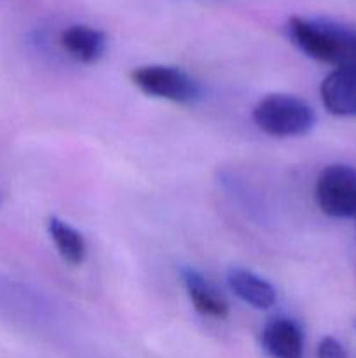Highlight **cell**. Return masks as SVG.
<instances>
[{
	"mask_svg": "<svg viewBox=\"0 0 356 358\" xmlns=\"http://www.w3.org/2000/svg\"><path fill=\"white\" fill-rule=\"evenodd\" d=\"M293 44L318 62L341 66L356 63V28L323 17L293 16L288 21Z\"/></svg>",
	"mask_w": 356,
	"mask_h": 358,
	"instance_id": "obj_1",
	"label": "cell"
},
{
	"mask_svg": "<svg viewBox=\"0 0 356 358\" xmlns=\"http://www.w3.org/2000/svg\"><path fill=\"white\" fill-rule=\"evenodd\" d=\"M253 121L274 138L306 135L314 126V110L293 94L274 93L262 98L253 108Z\"/></svg>",
	"mask_w": 356,
	"mask_h": 358,
	"instance_id": "obj_2",
	"label": "cell"
},
{
	"mask_svg": "<svg viewBox=\"0 0 356 358\" xmlns=\"http://www.w3.org/2000/svg\"><path fill=\"white\" fill-rule=\"evenodd\" d=\"M316 203L334 219L356 217V168L330 164L320 173L314 187Z\"/></svg>",
	"mask_w": 356,
	"mask_h": 358,
	"instance_id": "obj_3",
	"label": "cell"
},
{
	"mask_svg": "<svg viewBox=\"0 0 356 358\" xmlns=\"http://www.w3.org/2000/svg\"><path fill=\"white\" fill-rule=\"evenodd\" d=\"M133 84L149 96L177 103H191L199 96V86L187 72L177 66L147 65L133 70Z\"/></svg>",
	"mask_w": 356,
	"mask_h": 358,
	"instance_id": "obj_4",
	"label": "cell"
},
{
	"mask_svg": "<svg viewBox=\"0 0 356 358\" xmlns=\"http://www.w3.org/2000/svg\"><path fill=\"white\" fill-rule=\"evenodd\" d=\"M321 101L339 117L356 115V63L335 66L321 83Z\"/></svg>",
	"mask_w": 356,
	"mask_h": 358,
	"instance_id": "obj_5",
	"label": "cell"
},
{
	"mask_svg": "<svg viewBox=\"0 0 356 358\" xmlns=\"http://www.w3.org/2000/svg\"><path fill=\"white\" fill-rule=\"evenodd\" d=\"M262 346L271 358H302L304 332L292 318H271L262 331Z\"/></svg>",
	"mask_w": 356,
	"mask_h": 358,
	"instance_id": "obj_6",
	"label": "cell"
},
{
	"mask_svg": "<svg viewBox=\"0 0 356 358\" xmlns=\"http://www.w3.org/2000/svg\"><path fill=\"white\" fill-rule=\"evenodd\" d=\"M180 275L195 311L213 318H225L229 315V303L223 294H220L201 273L192 268H184Z\"/></svg>",
	"mask_w": 356,
	"mask_h": 358,
	"instance_id": "obj_7",
	"label": "cell"
},
{
	"mask_svg": "<svg viewBox=\"0 0 356 358\" xmlns=\"http://www.w3.org/2000/svg\"><path fill=\"white\" fill-rule=\"evenodd\" d=\"M61 48L80 63H94L103 56L107 37L101 30L87 24H72L59 35Z\"/></svg>",
	"mask_w": 356,
	"mask_h": 358,
	"instance_id": "obj_8",
	"label": "cell"
},
{
	"mask_svg": "<svg viewBox=\"0 0 356 358\" xmlns=\"http://www.w3.org/2000/svg\"><path fill=\"white\" fill-rule=\"evenodd\" d=\"M227 283L241 301L257 310H267L276 303L274 287L250 269L230 268L227 273Z\"/></svg>",
	"mask_w": 356,
	"mask_h": 358,
	"instance_id": "obj_9",
	"label": "cell"
},
{
	"mask_svg": "<svg viewBox=\"0 0 356 358\" xmlns=\"http://www.w3.org/2000/svg\"><path fill=\"white\" fill-rule=\"evenodd\" d=\"M47 231L51 240L54 241L59 255L70 264L77 266L82 264L86 259V241L82 234L77 229H73L70 224L58 217H49L47 219Z\"/></svg>",
	"mask_w": 356,
	"mask_h": 358,
	"instance_id": "obj_10",
	"label": "cell"
},
{
	"mask_svg": "<svg viewBox=\"0 0 356 358\" xmlns=\"http://www.w3.org/2000/svg\"><path fill=\"white\" fill-rule=\"evenodd\" d=\"M318 358H348V353L337 339L327 336L318 345Z\"/></svg>",
	"mask_w": 356,
	"mask_h": 358,
	"instance_id": "obj_11",
	"label": "cell"
},
{
	"mask_svg": "<svg viewBox=\"0 0 356 358\" xmlns=\"http://www.w3.org/2000/svg\"><path fill=\"white\" fill-rule=\"evenodd\" d=\"M0 205H2V198H0Z\"/></svg>",
	"mask_w": 356,
	"mask_h": 358,
	"instance_id": "obj_12",
	"label": "cell"
}]
</instances>
